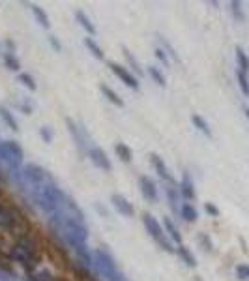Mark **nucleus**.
<instances>
[{"instance_id":"f257e3e1","label":"nucleus","mask_w":249,"mask_h":281,"mask_svg":"<svg viewBox=\"0 0 249 281\" xmlns=\"http://www.w3.org/2000/svg\"><path fill=\"white\" fill-rule=\"evenodd\" d=\"M34 199H36L39 208L43 212H47V214H51V216L68 203V197L64 195L62 189L58 186H55L53 182H49V184H45V186L41 187L38 193L34 195Z\"/></svg>"},{"instance_id":"f03ea898","label":"nucleus","mask_w":249,"mask_h":281,"mask_svg":"<svg viewBox=\"0 0 249 281\" xmlns=\"http://www.w3.org/2000/svg\"><path fill=\"white\" fill-rule=\"evenodd\" d=\"M0 163L6 165L9 172H17L19 165L23 163V148L15 140H4L0 142Z\"/></svg>"},{"instance_id":"7ed1b4c3","label":"nucleus","mask_w":249,"mask_h":281,"mask_svg":"<svg viewBox=\"0 0 249 281\" xmlns=\"http://www.w3.org/2000/svg\"><path fill=\"white\" fill-rule=\"evenodd\" d=\"M94 266H96V270L102 274L103 278L107 281H124V278L120 276L117 268V263L113 261L107 251H94Z\"/></svg>"},{"instance_id":"20e7f679","label":"nucleus","mask_w":249,"mask_h":281,"mask_svg":"<svg viewBox=\"0 0 249 281\" xmlns=\"http://www.w3.org/2000/svg\"><path fill=\"white\" fill-rule=\"evenodd\" d=\"M19 178L23 180L24 184H28L30 187H34V195L38 193L41 187L45 186V180H51L43 167L34 165V163L26 165V167L23 169V172L19 174Z\"/></svg>"},{"instance_id":"39448f33","label":"nucleus","mask_w":249,"mask_h":281,"mask_svg":"<svg viewBox=\"0 0 249 281\" xmlns=\"http://www.w3.org/2000/svg\"><path fill=\"white\" fill-rule=\"evenodd\" d=\"M142 223H144V227H146L148 234L156 240L161 248H163L165 251H169V253H172V248H171V242L167 240V236H165L163 229H161V225L157 223V219L152 216V214H142Z\"/></svg>"},{"instance_id":"423d86ee","label":"nucleus","mask_w":249,"mask_h":281,"mask_svg":"<svg viewBox=\"0 0 249 281\" xmlns=\"http://www.w3.org/2000/svg\"><path fill=\"white\" fill-rule=\"evenodd\" d=\"M109 68L125 86H129V88H133V90H139V83H137V79L133 77L131 73L125 70L124 66H120V64H117V62H109Z\"/></svg>"},{"instance_id":"0eeeda50","label":"nucleus","mask_w":249,"mask_h":281,"mask_svg":"<svg viewBox=\"0 0 249 281\" xmlns=\"http://www.w3.org/2000/svg\"><path fill=\"white\" fill-rule=\"evenodd\" d=\"M88 157L92 159V163L96 165V167H100L103 171H111V169H113V163H111V159L107 157V154H105L102 148H98V146H94V148L88 150Z\"/></svg>"},{"instance_id":"6e6552de","label":"nucleus","mask_w":249,"mask_h":281,"mask_svg":"<svg viewBox=\"0 0 249 281\" xmlns=\"http://www.w3.org/2000/svg\"><path fill=\"white\" fill-rule=\"evenodd\" d=\"M13 257L21 263V265H34V250L24 242L17 244L13 248Z\"/></svg>"},{"instance_id":"1a4fd4ad","label":"nucleus","mask_w":249,"mask_h":281,"mask_svg":"<svg viewBox=\"0 0 249 281\" xmlns=\"http://www.w3.org/2000/svg\"><path fill=\"white\" fill-rule=\"evenodd\" d=\"M139 187H140V193L144 195V199H148V201H157V187H156V184L152 182V178L140 176Z\"/></svg>"},{"instance_id":"9d476101","label":"nucleus","mask_w":249,"mask_h":281,"mask_svg":"<svg viewBox=\"0 0 249 281\" xmlns=\"http://www.w3.org/2000/svg\"><path fill=\"white\" fill-rule=\"evenodd\" d=\"M111 201H113V204H115V208H117L122 216H127V218H131L133 212H135V208H133V204L125 199L124 195H118V193H115V195L111 197Z\"/></svg>"},{"instance_id":"9b49d317","label":"nucleus","mask_w":249,"mask_h":281,"mask_svg":"<svg viewBox=\"0 0 249 281\" xmlns=\"http://www.w3.org/2000/svg\"><path fill=\"white\" fill-rule=\"evenodd\" d=\"M150 159H152V165L156 167L157 174H159L161 178H165V180H169V182H172L171 174H169V169H167V165L163 163V159L157 156V154H152V156H150Z\"/></svg>"},{"instance_id":"f8f14e48","label":"nucleus","mask_w":249,"mask_h":281,"mask_svg":"<svg viewBox=\"0 0 249 281\" xmlns=\"http://www.w3.org/2000/svg\"><path fill=\"white\" fill-rule=\"evenodd\" d=\"M100 90H102L103 96H107V100H109L111 103H115V105H118V107H124V102L120 100V96H118L113 88H109L107 85H102L100 86Z\"/></svg>"},{"instance_id":"ddd939ff","label":"nucleus","mask_w":249,"mask_h":281,"mask_svg":"<svg viewBox=\"0 0 249 281\" xmlns=\"http://www.w3.org/2000/svg\"><path fill=\"white\" fill-rule=\"evenodd\" d=\"M167 197H169V204H171V208L174 214H178V187L176 186H167Z\"/></svg>"},{"instance_id":"4468645a","label":"nucleus","mask_w":249,"mask_h":281,"mask_svg":"<svg viewBox=\"0 0 249 281\" xmlns=\"http://www.w3.org/2000/svg\"><path fill=\"white\" fill-rule=\"evenodd\" d=\"M66 124H68V130H70V133H71V137H73V140H75V144H77L79 148L81 150H85V139L81 137V133H79V128L73 122H71L70 118L66 120Z\"/></svg>"},{"instance_id":"2eb2a0df","label":"nucleus","mask_w":249,"mask_h":281,"mask_svg":"<svg viewBox=\"0 0 249 281\" xmlns=\"http://www.w3.org/2000/svg\"><path fill=\"white\" fill-rule=\"evenodd\" d=\"M180 191H182V195L186 197L187 201H191V199H195V189H193V184H191V180H189V176H184V180H182V184H180Z\"/></svg>"},{"instance_id":"dca6fc26","label":"nucleus","mask_w":249,"mask_h":281,"mask_svg":"<svg viewBox=\"0 0 249 281\" xmlns=\"http://www.w3.org/2000/svg\"><path fill=\"white\" fill-rule=\"evenodd\" d=\"M75 17H77L79 24H81V26H83V28H85V30L88 32V34H92V36L96 34V26H94L92 21H90V19L86 17L85 11H81V9H79L77 13H75Z\"/></svg>"},{"instance_id":"f3484780","label":"nucleus","mask_w":249,"mask_h":281,"mask_svg":"<svg viewBox=\"0 0 249 281\" xmlns=\"http://www.w3.org/2000/svg\"><path fill=\"white\" fill-rule=\"evenodd\" d=\"M30 9H32V13H34V17H36V21H38L43 28H49V17H47L45 11L39 8V6H36V4H30Z\"/></svg>"},{"instance_id":"a211bd4d","label":"nucleus","mask_w":249,"mask_h":281,"mask_svg":"<svg viewBox=\"0 0 249 281\" xmlns=\"http://www.w3.org/2000/svg\"><path fill=\"white\" fill-rule=\"evenodd\" d=\"M236 60H238V70L248 73L249 71V56L244 53L242 47H236Z\"/></svg>"},{"instance_id":"6ab92c4d","label":"nucleus","mask_w":249,"mask_h":281,"mask_svg":"<svg viewBox=\"0 0 249 281\" xmlns=\"http://www.w3.org/2000/svg\"><path fill=\"white\" fill-rule=\"evenodd\" d=\"M115 152H117L118 157H120L122 161H125V163L131 161V150H129V146L124 144V142H117V144H115Z\"/></svg>"},{"instance_id":"aec40b11","label":"nucleus","mask_w":249,"mask_h":281,"mask_svg":"<svg viewBox=\"0 0 249 281\" xmlns=\"http://www.w3.org/2000/svg\"><path fill=\"white\" fill-rule=\"evenodd\" d=\"M180 214H182V218L186 219L187 223H193V221H197V210L193 208V204L186 203L182 208H180Z\"/></svg>"},{"instance_id":"412c9836","label":"nucleus","mask_w":249,"mask_h":281,"mask_svg":"<svg viewBox=\"0 0 249 281\" xmlns=\"http://www.w3.org/2000/svg\"><path fill=\"white\" fill-rule=\"evenodd\" d=\"M85 47L88 49V51H90V53H92L94 56H96V58H98V60H103V51H102V47L98 45V43H96V41H94L92 38H85Z\"/></svg>"},{"instance_id":"4be33fe9","label":"nucleus","mask_w":249,"mask_h":281,"mask_svg":"<svg viewBox=\"0 0 249 281\" xmlns=\"http://www.w3.org/2000/svg\"><path fill=\"white\" fill-rule=\"evenodd\" d=\"M15 223V219H13V214L6 208H2L0 206V227H4V229H9V227Z\"/></svg>"},{"instance_id":"5701e85b","label":"nucleus","mask_w":249,"mask_h":281,"mask_svg":"<svg viewBox=\"0 0 249 281\" xmlns=\"http://www.w3.org/2000/svg\"><path fill=\"white\" fill-rule=\"evenodd\" d=\"M163 223H165V227H167V233H169V236H171L172 240H174V242H178V244H182V234L178 233V229L174 227V223H172L171 219L165 218Z\"/></svg>"},{"instance_id":"b1692460","label":"nucleus","mask_w":249,"mask_h":281,"mask_svg":"<svg viewBox=\"0 0 249 281\" xmlns=\"http://www.w3.org/2000/svg\"><path fill=\"white\" fill-rule=\"evenodd\" d=\"M0 117H2V120H4V122H6V124L11 128V130H15V132L19 130V126H17V120L13 118V115H11V113L6 109V107H0Z\"/></svg>"},{"instance_id":"393cba45","label":"nucleus","mask_w":249,"mask_h":281,"mask_svg":"<svg viewBox=\"0 0 249 281\" xmlns=\"http://www.w3.org/2000/svg\"><path fill=\"white\" fill-rule=\"evenodd\" d=\"M191 122H193L201 132L204 133V135H208V137H212V132H210V128H208V124H206V120H204L203 117H199V115H193L191 117Z\"/></svg>"},{"instance_id":"a878e982","label":"nucleus","mask_w":249,"mask_h":281,"mask_svg":"<svg viewBox=\"0 0 249 281\" xmlns=\"http://www.w3.org/2000/svg\"><path fill=\"white\" fill-rule=\"evenodd\" d=\"M236 79H238V85H240L242 92L249 96V79H248V73H244V71L236 70Z\"/></svg>"},{"instance_id":"bb28decb","label":"nucleus","mask_w":249,"mask_h":281,"mask_svg":"<svg viewBox=\"0 0 249 281\" xmlns=\"http://www.w3.org/2000/svg\"><path fill=\"white\" fill-rule=\"evenodd\" d=\"M231 11H233V15L236 21H246V13H244V9H242V4L240 2H236V0H233L231 2Z\"/></svg>"},{"instance_id":"cd10ccee","label":"nucleus","mask_w":249,"mask_h":281,"mask_svg":"<svg viewBox=\"0 0 249 281\" xmlns=\"http://www.w3.org/2000/svg\"><path fill=\"white\" fill-rule=\"evenodd\" d=\"M178 253H180V257L184 259V263H186L187 266H195V265H197V263H195V257L191 255V251L187 250L186 246H180Z\"/></svg>"},{"instance_id":"c85d7f7f","label":"nucleus","mask_w":249,"mask_h":281,"mask_svg":"<svg viewBox=\"0 0 249 281\" xmlns=\"http://www.w3.org/2000/svg\"><path fill=\"white\" fill-rule=\"evenodd\" d=\"M4 62H6V66H8L9 70H13V71H17L21 68V66H19V60H17L11 53H6V55H4Z\"/></svg>"},{"instance_id":"c756f323","label":"nucleus","mask_w":249,"mask_h":281,"mask_svg":"<svg viewBox=\"0 0 249 281\" xmlns=\"http://www.w3.org/2000/svg\"><path fill=\"white\" fill-rule=\"evenodd\" d=\"M148 73L154 77V81H156L159 86L165 85V77L161 75V73H159V70H157V68H154V66H148Z\"/></svg>"},{"instance_id":"7c9ffc66","label":"nucleus","mask_w":249,"mask_h":281,"mask_svg":"<svg viewBox=\"0 0 249 281\" xmlns=\"http://www.w3.org/2000/svg\"><path fill=\"white\" fill-rule=\"evenodd\" d=\"M19 81H21L24 86H28L30 90H36V83H34V77H32V75H28V73H21V75H19Z\"/></svg>"},{"instance_id":"2f4dec72","label":"nucleus","mask_w":249,"mask_h":281,"mask_svg":"<svg viewBox=\"0 0 249 281\" xmlns=\"http://www.w3.org/2000/svg\"><path fill=\"white\" fill-rule=\"evenodd\" d=\"M124 56H125V58H127V62H129V64H131V66H133V70L137 71L139 75H142V70H140V68H139V62H137V60L133 58V56H131V53H129V51H127L125 47H124Z\"/></svg>"},{"instance_id":"473e14b6","label":"nucleus","mask_w":249,"mask_h":281,"mask_svg":"<svg viewBox=\"0 0 249 281\" xmlns=\"http://www.w3.org/2000/svg\"><path fill=\"white\" fill-rule=\"evenodd\" d=\"M39 135L43 137V140H45V142H51V140H53V132H51V128H49V126L39 128Z\"/></svg>"},{"instance_id":"72a5a7b5","label":"nucleus","mask_w":249,"mask_h":281,"mask_svg":"<svg viewBox=\"0 0 249 281\" xmlns=\"http://www.w3.org/2000/svg\"><path fill=\"white\" fill-rule=\"evenodd\" d=\"M236 276L240 280H249V266L248 265H240L236 268Z\"/></svg>"},{"instance_id":"f704fd0d","label":"nucleus","mask_w":249,"mask_h":281,"mask_svg":"<svg viewBox=\"0 0 249 281\" xmlns=\"http://www.w3.org/2000/svg\"><path fill=\"white\" fill-rule=\"evenodd\" d=\"M156 56L161 60V62L165 64V66H169V58H167V53H165V49H161V47H157L156 49Z\"/></svg>"},{"instance_id":"c9c22d12","label":"nucleus","mask_w":249,"mask_h":281,"mask_svg":"<svg viewBox=\"0 0 249 281\" xmlns=\"http://www.w3.org/2000/svg\"><path fill=\"white\" fill-rule=\"evenodd\" d=\"M199 240H201V244L204 246V250L212 251V242H210V238H208L206 234H201V236H199Z\"/></svg>"},{"instance_id":"e433bc0d","label":"nucleus","mask_w":249,"mask_h":281,"mask_svg":"<svg viewBox=\"0 0 249 281\" xmlns=\"http://www.w3.org/2000/svg\"><path fill=\"white\" fill-rule=\"evenodd\" d=\"M204 208H206V212H208V214H212V216H219V210H218V206H216V204L206 203V204H204Z\"/></svg>"},{"instance_id":"4c0bfd02","label":"nucleus","mask_w":249,"mask_h":281,"mask_svg":"<svg viewBox=\"0 0 249 281\" xmlns=\"http://www.w3.org/2000/svg\"><path fill=\"white\" fill-rule=\"evenodd\" d=\"M49 41H51V45H53V49H55V51H60V49H62V45L56 41L55 36H51V38H49Z\"/></svg>"},{"instance_id":"58836bf2","label":"nucleus","mask_w":249,"mask_h":281,"mask_svg":"<svg viewBox=\"0 0 249 281\" xmlns=\"http://www.w3.org/2000/svg\"><path fill=\"white\" fill-rule=\"evenodd\" d=\"M0 281H15V280H13L9 274H6V272H2V270H0Z\"/></svg>"},{"instance_id":"ea45409f","label":"nucleus","mask_w":249,"mask_h":281,"mask_svg":"<svg viewBox=\"0 0 249 281\" xmlns=\"http://www.w3.org/2000/svg\"><path fill=\"white\" fill-rule=\"evenodd\" d=\"M244 115H246V117H248V120H249V107H246V109H244Z\"/></svg>"}]
</instances>
